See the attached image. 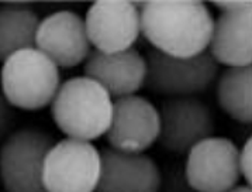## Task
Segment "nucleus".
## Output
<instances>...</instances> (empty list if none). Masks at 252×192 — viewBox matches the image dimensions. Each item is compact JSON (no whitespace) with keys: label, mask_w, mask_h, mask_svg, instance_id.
Returning <instances> with one entry per match:
<instances>
[{"label":"nucleus","mask_w":252,"mask_h":192,"mask_svg":"<svg viewBox=\"0 0 252 192\" xmlns=\"http://www.w3.org/2000/svg\"><path fill=\"white\" fill-rule=\"evenodd\" d=\"M141 33L154 50L190 58L207 50L214 17L202 1H147L137 3Z\"/></svg>","instance_id":"nucleus-1"},{"label":"nucleus","mask_w":252,"mask_h":192,"mask_svg":"<svg viewBox=\"0 0 252 192\" xmlns=\"http://www.w3.org/2000/svg\"><path fill=\"white\" fill-rule=\"evenodd\" d=\"M113 101L106 89L88 77L62 82L51 103L52 120L69 139L92 142L106 134Z\"/></svg>","instance_id":"nucleus-2"},{"label":"nucleus","mask_w":252,"mask_h":192,"mask_svg":"<svg viewBox=\"0 0 252 192\" xmlns=\"http://www.w3.org/2000/svg\"><path fill=\"white\" fill-rule=\"evenodd\" d=\"M61 83L60 68L35 47L14 52L0 71V89L13 108L23 111L51 106Z\"/></svg>","instance_id":"nucleus-3"},{"label":"nucleus","mask_w":252,"mask_h":192,"mask_svg":"<svg viewBox=\"0 0 252 192\" xmlns=\"http://www.w3.org/2000/svg\"><path fill=\"white\" fill-rule=\"evenodd\" d=\"M145 86L154 93L169 98H189L206 92L216 81L219 64L209 51L179 58L162 54L157 50L147 52Z\"/></svg>","instance_id":"nucleus-4"},{"label":"nucleus","mask_w":252,"mask_h":192,"mask_svg":"<svg viewBox=\"0 0 252 192\" xmlns=\"http://www.w3.org/2000/svg\"><path fill=\"white\" fill-rule=\"evenodd\" d=\"M54 146L48 133L24 127L10 133L0 149V180L4 192H47L42 168Z\"/></svg>","instance_id":"nucleus-5"},{"label":"nucleus","mask_w":252,"mask_h":192,"mask_svg":"<svg viewBox=\"0 0 252 192\" xmlns=\"http://www.w3.org/2000/svg\"><path fill=\"white\" fill-rule=\"evenodd\" d=\"M100 171V152L91 142L66 137L47 153L42 184L47 192H96Z\"/></svg>","instance_id":"nucleus-6"},{"label":"nucleus","mask_w":252,"mask_h":192,"mask_svg":"<svg viewBox=\"0 0 252 192\" xmlns=\"http://www.w3.org/2000/svg\"><path fill=\"white\" fill-rule=\"evenodd\" d=\"M185 178L194 192H228L238 185V149L230 139L209 137L188 153Z\"/></svg>","instance_id":"nucleus-7"},{"label":"nucleus","mask_w":252,"mask_h":192,"mask_svg":"<svg viewBox=\"0 0 252 192\" xmlns=\"http://www.w3.org/2000/svg\"><path fill=\"white\" fill-rule=\"evenodd\" d=\"M214 129L212 112L200 99L189 96L162 102L158 140L165 150L188 154L197 143L212 137Z\"/></svg>","instance_id":"nucleus-8"},{"label":"nucleus","mask_w":252,"mask_h":192,"mask_svg":"<svg viewBox=\"0 0 252 192\" xmlns=\"http://www.w3.org/2000/svg\"><path fill=\"white\" fill-rule=\"evenodd\" d=\"M159 136V111L140 95L113 102L106 139L111 149L123 153H144Z\"/></svg>","instance_id":"nucleus-9"},{"label":"nucleus","mask_w":252,"mask_h":192,"mask_svg":"<svg viewBox=\"0 0 252 192\" xmlns=\"http://www.w3.org/2000/svg\"><path fill=\"white\" fill-rule=\"evenodd\" d=\"M220 10L214 20L209 54L217 64L248 67L252 62V3L214 1Z\"/></svg>","instance_id":"nucleus-10"},{"label":"nucleus","mask_w":252,"mask_h":192,"mask_svg":"<svg viewBox=\"0 0 252 192\" xmlns=\"http://www.w3.org/2000/svg\"><path fill=\"white\" fill-rule=\"evenodd\" d=\"M85 26L94 50L111 54L132 48L141 34L137 3L96 1L86 11Z\"/></svg>","instance_id":"nucleus-11"},{"label":"nucleus","mask_w":252,"mask_h":192,"mask_svg":"<svg viewBox=\"0 0 252 192\" xmlns=\"http://www.w3.org/2000/svg\"><path fill=\"white\" fill-rule=\"evenodd\" d=\"M91 47L85 20L73 10H57L40 20L35 48L58 68H72L82 64L91 54Z\"/></svg>","instance_id":"nucleus-12"},{"label":"nucleus","mask_w":252,"mask_h":192,"mask_svg":"<svg viewBox=\"0 0 252 192\" xmlns=\"http://www.w3.org/2000/svg\"><path fill=\"white\" fill-rule=\"evenodd\" d=\"M96 192H159L161 170L144 153H123L104 149Z\"/></svg>","instance_id":"nucleus-13"},{"label":"nucleus","mask_w":252,"mask_h":192,"mask_svg":"<svg viewBox=\"0 0 252 192\" xmlns=\"http://www.w3.org/2000/svg\"><path fill=\"white\" fill-rule=\"evenodd\" d=\"M85 77L101 85L110 98L135 95L145 85L147 61L135 48L120 52H100L92 50L85 61Z\"/></svg>","instance_id":"nucleus-14"},{"label":"nucleus","mask_w":252,"mask_h":192,"mask_svg":"<svg viewBox=\"0 0 252 192\" xmlns=\"http://www.w3.org/2000/svg\"><path fill=\"white\" fill-rule=\"evenodd\" d=\"M38 14L27 4L0 6V61L4 62L14 52L35 47Z\"/></svg>","instance_id":"nucleus-15"},{"label":"nucleus","mask_w":252,"mask_h":192,"mask_svg":"<svg viewBox=\"0 0 252 192\" xmlns=\"http://www.w3.org/2000/svg\"><path fill=\"white\" fill-rule=\"evenodd\" d=\"M252 67H230L217 81L216 96L222 111L242 124L252 121Z\"/></svg>","instance_id":"nucleus-16"},{"label":"nucleus","mask_w":252,"mask_h":192,"mask_svg":"<svg viewBox=\"0 0 252 192\" xmlns=\"http://www.w3.org/2000/svg\"><path fill=\"white\" fill-rule=\"evenodd\" d=\"M14 121H16L14 108L11 106L10 102L7 101V98L0 89V140L9 136Z\"/></svg>","instance_id":"nucleus-17"},{"label":"nucleus","mask_w":252,"mask_h":192,"mask_svg":"<svg viewBox=\"0 0 252 192\" xmlns=\"http://www.w3.org/2000/svg\"><path fill=\"white\" fill-rule=\"evenodd\" d=\"M251 158H252V140L248 139L244 143L241 150H238V168L240 174L247 181V185L251 187L252 182V168H251Z\"/></svg>","instance_id":"nucleus-18"},{"label":"nucleus","mask_w":252,"mask_h":192,"mask_svg":"<svg viewBox=\"0 0 252 192\" xmlns=\"http://www.w3.org/2000/svg\"><path fill=\"white\" fill-rule=\"evenodd\" d=\"M228 192H252V191L250 185H237V187H234L231 191H228Z\"/></svg>","instance_id":"nucleus-19"}]
</instances>
